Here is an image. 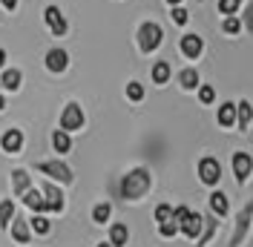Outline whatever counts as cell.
Returning <instances> with one entry per match:
<instances>
[{"instance_id": "obj_25", "label": "cell", "mask_w": 253, "mask_h": 247, "mask_svg": "<svg viewBox=\"0 0 253 247\" xmlns=\"http://www.w3.org/2000/svg\"><path fill=\"white\" fill-rule=\"evenodd\" d=\"M167 78H170V66L164 61H158L156 66H153V81H156V83H167Z\"/></svg>"}, {"instance_id": "obj_29", "label": "cell", "mask_w": 253, "mask_h": 247, "mask_svg": "<svg viewBox=\"0 0 253 247\" xmlns=\"http://www.w3.org/2000/svg\"><path fill=\"white\" fill-rule=\"evenodd\" d=\"M221 29L227 32V35H236V32L242 29V23H239L236 15H227V17H224V23H221Z\"/></svg>"}, {"instance_id": "obj_2", "label": "cell", "mask_w": 253, "mask_h": 247, "mask_svg": "<svg viewBox=\"0 0 253 247\" xmlns=\"http://www.w3.org/2000/svg\"><path fill=\"white\" fill-rule=\"evenodd\" d=\"M161 41H164V32L158 23H141V29H138V49L141 52H156L161 46Z\"/></svg>"}, {"instance_id": "obj_33", "label": "cell", "mask_w": 253, "mask_h": 247, "mask_svg": "<svg viewBox=\"0 0 253 247\" xmlns=\"http://www.w3.org/2000/svg\"><path fill=\"white\" fill-rule=\"evenodd\" d=\"M173 218V210L167 207V204H158L156 207V221H170Z\"/></svg>"}, {"instance_id": "obj_1", "label": "cell", "mask_w": 253, "mask_h": 247, "mask_svg": "<svg viewBox=\"0 0 253 247\" xmlns=\"http://www.w3.org/2000/svg\"><path fill=\"white\" fill-rule=\"evenodd\" d=\"M150 187V172L147 170H132L129 175H124L121 181V196L124 199H141Z\"/></svg>"}, {"instance_id": "obj_13", "label": "cell", "mask_w": 253, "mask_h": 247, "mask_svg": "<svg viewBox=\"0 0 253 247\" xmlns=\"http://www.w3.org/2000/svg\"><path fill=\"white\" fill-rule=\"evenodd\" d=\"M181 52H184L187 58H199V55H202V38H199V35H184V38H181Z\"/></svg>"}, {"instance_id": "obj_21", "label": "cell", "mask_w": 253, "mask_h": 247, "mask_svg": "<svg viewBox=\"0 0 253 247\" xmlns=\"http://www.w3.org/2000/svg\"><path fill=\"white\" fill-rule=\"evenodd\" d=\"M126 227L124 224H112V230H110V242H112V247H121V245H126Z\"/></svg>"}, {"instance_id": "obj_5", "label": "cell", "mask_w": 253, "mask_h": 247, "mask_svg": "<svg viewBox=\"0 0 253 247\" xmlns=\"http://www.w3.org/2000/svg\"><path fill=\"white\" fill-rule=\"evenodd\" d=\"M199 175H202L205 184H219V178H221L219 161H216V158H202V161H199Z\"/></svg>"}, {"instance_id": "obj_10", "label": "cell", "mask_w": 253, "mask_h": 247, "mask_svg": "<svg viewBox=\"0 0 253 247\" xmlns=\"http://www.w3.org/2000/svg\"><path fill=\"white\" fill-rule=\"evenodd\" d=\"M0 147H3L6 153H17V150L23 147V132H20V129H6L3 138H0Z\"/></svg>"}, {"instance_id": "obj_41", "label": "cell", "mask_w": 253, "mask_h": 247, "mask_svg": "<svg viewBox=\"0 0 253 247\" xmlns=\"http://www.w3.org/2000/svg\"><path fill=\"white\" fill-rule=\"evenodd\" d=\"M167 3H173V6H178V3H181V0H167Z\"/></svg>"}, {"instance_id": "obj_32", "label": "cell", "mask_w": 253, "mask_h": 247, "mask_svg": "<svg viewBox=\"0 0 253 247\" xmlns=\"http://www.w3.org/2000/svg\"><path fill=\"white\" fill-rule=\"evenodd\" d=\"M199 101H202V104H213V101H216V89H213V86H202V89H199Z\"/></svg>"}, {"instance_id": "obj_4", "label": "cell", "mask_w": 253, "mask_h": 247, "mask_svg": "<svg viewBox=\"0 0 253 247\" xmlns=\"http://www.w3.org/2000/svg\"><path fill=\"white\" fill-rule=\"evenodd\" d=\"M84 126V112H81L78 104H69L63 107V115H61V129L72 132V129H81Z\"/></svg>"}, {"instance_id": "obj_20", "label": "cell", "mask_w": 253, "mask_h": 247, "mask_svg": "<svg viewBox=\"0 0 253 247\" xmlns=\"http://www.w3.org/2000/svg\"><path fill=\"white\" fill-rule=\"evenodd\" d=\"M233 121H236V107H233V104L219 107V124L221 126H233Z\"/></svg>"}, {"instance_id": "obj_35", "label": "cell", "mask_w": 253, "mask_h": 247, "mask_svg": "<svg viewBox=\"0 0 253 247\" xmlns=\"http://www.w3.org/2000/svg\"><path fill=\"white\" fill-rule=\"evenodd\" d=\"M213 233H216V221L210 218V221H205V236H202V245H207V242H210V236H213Z\"/></svg>"}, {"instance_id": "obj_34", "label": "cell", "mask_w": 253, "mask_h": 247, "mask_svg": "<svg viewBox=\"0 0 253 247\" xmlns=\"http://www.w3.org/2000/svg\"><path fill=\"white\" fill-rule=\"evenodd\" d=\"M170 15H173V20L178 23V26H184V23H187V12H184L181 6H175V9L170 12Z\"/></svg>"}, {"instance_id": "obj_7", "label": "cell", "mask_w": 253, "mask_h": 247, "mask_svg": "<svg viewBox=\"0 0 253 247\" xmlns=\"http://www.w3.org/2000/svg\"><path fill=\"white\" fill-rule=\"evenodd\" d=\"M69 66V55L63 49H49L46 52V69L49 72H63Z\"/></svg>"}, {"instance_id": "obj_40", "label": "cell", "mask_w": 253, "mask_h": 247, "mask_svg": "<svg viewBox=\"0 0 253 247\" xmlns=\"http://www.w3.org/2000/svg\"><path fill=\"white\" fill-rule=\"evenodd\" d=\"M3 107H6V101H3V95H0V109H3Z\"/></svg>"}, {"instance_id": "obj_27", "label": "cell", "mask_w": 253, "mask_h": 247, "mask_svg": "<svg viewBox=\"0 0 253 247\" xmlns=\"http://www.w3.org/2000/svg\"><path fill=\"white\" fill-rule=\"evenodd\" d=\"M126 98H129V101H141L144 98V86L138 81H129V83H126Z\"/></svg>"}, {"instance_id": "obj_8", "label": "cell", "mask_w": 253, "mask_h": 247, "mask_svg": "<svg viewBox=\"0 0 253 247\" xmlns=\"http://www.w3.org/2000/svg\"><path fill=\"white\" fill-rule=\"evenodd\" d=\"M253 170V158L248 153H236L233 155V172H236L239 181H248V175Z\"/></svg>"}, {"instance_id": "obj_19", "label": "cell", "mask_w": 253, "mask_h": 247, "mask_svg": "<svg viewBox=\"0 0 253 247\" xmlns=\"http://www.w3.org/2000/svg\"><path fill=\"white\" fill-rule=\"evenodd\" d=\"M12 187H15V193L23 196V193L29 190V172H26V170H15V172H12Z\"/></svg>"}, {"instance_id": "obj_24", "label": "cell", "mask_w": 253, "mask_h": 247, "mask_svg": "<svg viewBox=\"0 0 253 247\" xmlns=\"http://www.w3.org/2000/svg\"><path fill=\"white\" fill-rule=\"evenodd\" d=\"M29 221H32V230L38 233V236H46L49 227H52L49 218H43V213H35V218H29Z\"/></svg>"}, {"instance_id": "obj_22", "label": "cell", "mask_w": 253, "mask_h": 247, "mask_svg": "<svg viewBox=\"0 0 253 247\" xmlns=\"http://www.w3.org/2000/svg\"><path fill=\"white\" fill-rule=\"evenodd\" d=\"M178 83H181L184 89H196V86H199V72H196V69H184V72L178 75Z\"/></svg>"}, {"instance_id": "obj_38", "label": "cell", "mask_w": 253, "mask_h": 247, "mask_svg": "<svg viewBox=\"0 0 253 247\" xmlns=\"http://www.w3.org/2000/svg\"><path fill=\"white\" fill-rule=\"evenodd\" d=\"M0 3H3V9H9V12L17 9V0H0Z\"/></svg>"}, {"instance_id": "obj_17", "label": "cell", "mask_w": 253, "mask_h": 247, "mask_svg": "<svg viewBox=\"0 0 253 247\" xmlns=\"http://www.w3.org/2000/svg\"><path fill=\"white\" fill-rule=\"evenodd\" d=\"M52 147H55V153H69V150H72L69 132H66V129H55V132H52Z\"/></svg>"}, {"instance_id": "obj_18", "label": "cell", "mask_w": 253, "mask_h": 247, "mask_svg": "<svg viewBox=\"0 0 253 247\" xmlns=\"http://www.w3.org/2000/svg\"><path fill=\"white\" fill-rule=\"evenodd\" d=\"M20 81H23V75H20L17 69H6V72H3V78H0V83H3L6 89H12V92H15V89H20Z\"/></svg>"}, {"instance_id": "obj_26", "label": "cell", "mask_w": 253, "mask_h": 247, "mask_svg": "<svg viewBox=\"0 0 253 247\" xmlns=\"http://www.w3.org/2000/svg\"><path fill=\"white\" fill-rule=\"evenodd\" d=\"M210 204H213V210H216L219 216L227 213V196H224V193H213V196H210Z\"/></svg>"}, {"instance_id": "obj_6", "label": "cell", "mask_w": 253, "mask_h": 247, "mask_svg": "<svg viewBox=\"0 0 253 247\" xmlns=\"http://www.w3.org/2000/svg\"><path fill=\"white\" fill-rule=\"evenodd\" d=\"M43 20H46V26L52 29V35H66V20H63L61 9L58 6H46V12H43Z\"/></svg>"}, {"instance_id": "obj_28", "label": "cell", "mask_w": 253, "mask_h": 247, "mask_svg": "<svg viewBox=\"0 0 253 247\" xmlns=\"http://www.w3.org/2000/svg\"><path fill=\"white\" fill-rule=\"evenodd\" d=\"M239 6H242V0H219V12L221 15H236Z\"/></svg>"}, {"instance_id": "obj_15", "label": "cell", "mask_w": 253, "mask_h": 247, "mask_svg": "<svg viewBox=\"0 0 253 247\" xmlns=\"http://www.w3.org/2000/svg\"><path fill=\"white\" fill-rule=\"evenodd\" d=\"M9 230H12V239H15V242H20V245H26V242H29V224H26L23 218H12Z\"/></svg>"}, {"instance_id": "obj_14", "label": "cell", "mask_w": 253, "mask_h": 247, "mask_svg": "<svg viewBox=\"0 0 253 247\" xmlns=\"http://www.w3.org/2000/svg\"><path fill=\"white\" fill-rule=\"evenodd\" d=\"M251 216H253V201L242 210V216H239V227H236V233H233V242H230V245H239V242L245 239V230H248V224H251Z\"/></svg>"}, {"instance_id": "obj_37", "label": "cell", "mask_w": 253, "mask_h": 247, "mask_svg": "<svg viewBox=\"0 0 253 247\" xmlns=\"http://www.w3.org/2000/svg\"><path fill=\"white\" fill-rule=\"evenodd\" d=\"M245 29L248 32H253V3L245 9Z\"/></svg>"}, {"instance_id": "obj_16", "label": "cell", "mask_w": 253, "mask_h": 247, "mask_svg": "<svg viewBox=\"0 0 253 247\" xmlns=\"http://www.w3.org/2000/svg\"><path fill=\"white\" fill-rule=\"evenodd\" d=\"M251 118H253V107L248 101H239L236 104V121H239V129H248L251 126Z\"/></svg>"}, {"instance_id": "obj_31", "label": "cell", "mask_w": 253, "mask_h": 247, "mask_svg": "<svg viewBox=\"0 0 253 247\" xmlns=\"http://www.w3.org/2000/svg\"><path fill=\"white\" fill-rule=\"evenodd\" d=\"M158 230H161V236H167V239H170V236L178 233V221H173V218H170V221H158Z\"/></svg>"}, {"instance_id": "obj_36", "label": "cell", "mask_w": 253, "mask_h": 247, "mask_svg": "<svg viewBox=\"0 0 253 247\" xmlns=\"http://www.w3.org/2000/svg\"><path fill=\"white\" fill-rule=\"evenodd\" d=\"M187 216H190L187 207H175V210H173V221H178V224H181V221H184Z\"/></svg>"}, {"instance_id": "obj_42", "label": "cell", "mask_w": 253, "mask_h": 247, "mask_svg": "<svg viewBox=\"0 0 253 247\" xmlns=\"http://www.w3.org/2000/svg\"><path fill=\"white\" fill-rule=\"evenodd\" d=\"M98 247H112V242H107V245H98Z\"/></svg>"}, {"instance_id": "obj_39", "label": "cell", "mask_w": 253, "mask_h": 247, "mask_svg": "<svg viewBox=\"0 0 253 247\" xmlns=\"http://www.w3.org/2000/svg\"><path fill=\"white\" fill-rule=\"evenodd\" d=\"M3 63H6V52H3V49H0V66H3Z\"/></svg>"}, {"instance_id": "obj_30", "label": "cell", "mask_w": 253, "mask_h": 247, "mask_svg": "<svg viewBox=\"0 0 253 247\" xmlns=\"http://www.w3.org/2000/svg\"><path fill=\"white\" fill-rule=\"evenodd\" d=\"M110 213H112V210H110V204H98V207L92 210V218L98 221V224H104V221L110 218Z\"/></svg>"}, {"instance_id": "obj_23", "label": "cell", "mask_w": 253, "mask_h": 247, "mask_svg": "<svg viewBox=\"0 0 253 247\" xmlns=\"http://www.w3.org/2000/svg\"><path fill=\"white\" fill-rule=\"evenodd\" d=\"M12 218H15V204H12V201H0V224L9 227Z\"/></svg>"}, {"instance_id": "obj_11", "label": "cell", "mask_w": 253, "mask_h": 247, "mask_svg": "<svg viewBox=\"0 0 253 247\" xmlns=\"http://www.w3.org/2000/svg\"><path fill=\"white\" fill-rule=\"evenodd\" d=\"M23 204H26V207H32L35 213H46V210H49L46 199H43V196H41L38 190H32V187L26 190V193H23Z\"/></svg>"}, {"instance_id": "obj_9", "label": "cell", "mask_w": 253, "mask_h": 247, "mask_svg": "<svg viewBox=\"0 0 253 247\" xmlns=\"http://www.w3.org/2000/svg\"><path fill=\"white\" fill-rule=\"evenodd\" d=\"M202 227H205V218L199 216V213H190V216L184 218V221H181V224H178V230L184 233V236H187V239H196V236H199V233H202Z\"/></svg>"}, {"instance_id": "obj_3", "label": "cell", "mask_w": 253, "mask_h": 247, "mask_svg": "<svg viewBox=\"0 0 253 247\" xmlns=\"http://www.w3.org/2000/svg\"><path fill=\"white\" fill-rule=\"evenodd\" d=\"M38 170L43 172V175H52V178L63 181V184L72 181V170H69L63 161H38Z\"/></svg>"}, {"instance_id": "obj_12", "label": "cell", "mask_w": 253, "mask_h": 247, "mask_svg": "<svg viewBox=\"0 0 253 247\" xmlns=\"http://www.w3.org/2000/svg\"><path fill=\"white\" fill-rule=\"evenodd\" d=\"M43 199H46V204H49V210H52V213H61V210H63V196H61V190H58V187L43 184Z\"/></svg>"}]
</instances>
